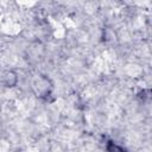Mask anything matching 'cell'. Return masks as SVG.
Instances as JSON below:
<instances>
[{
  "label": "cell",
  "instance_id": "obj_1",
  "mask_svg": "<svg viewBox=\"0 0 152 152\" xmlns=\"http://www.w3.org/2000/svg\"><path fill=\"white\" fill-rule=\"evenodd\" d=\"M5 31L6 32H8V33H17L18 31H19V26L17 25V24H14V23H7L6 25H5Z\"/></svg>",
  "mask_w": 152,
  "mask_h": 152
},
{
  "label": "cell",
  "instance_id": "obj_2",
  "mask_svg": "<svg viewBox=\"0 0 152 152\" xmlns=\"http://www.w3.org/2000/svg\"><path fill=\"white\" fill-rule=\"evenodd\" d=\"M127 72L129 75H132V76H137V75L140 74V68L138 65H132L131 64V65L127 66Z\"/></svg>",
  "mask_w": 152,
  "mask_h": 152
},
{
  "label": "cell",
  "instance_id": "obj_3",
  "mask_svg": "<svg viewBox=\"0 0 152 152\" xmlns=\"http://www.w3.org/2000/svg\"><path fill=\"white\" fill-rule=\"evenodd\" d=\"M8 148V144L6 141H0V152H5Z\"/></svg>",
  "mask_w": 152,
  "mask_h": 152
}]
</instances>
